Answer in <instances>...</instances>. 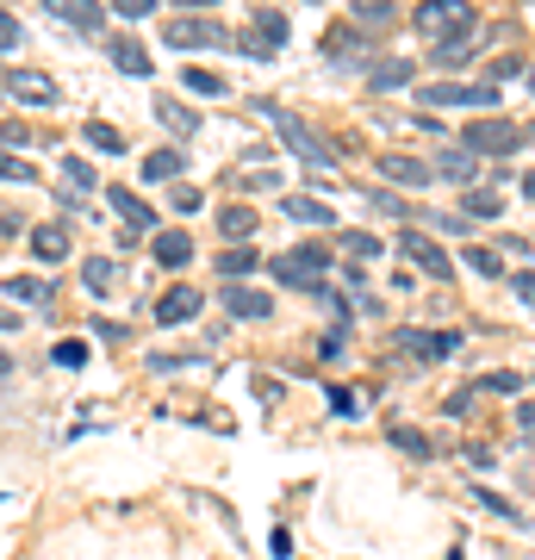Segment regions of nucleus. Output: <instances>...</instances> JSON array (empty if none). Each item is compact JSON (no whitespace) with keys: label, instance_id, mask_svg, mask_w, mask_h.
<instances>
[{"label":"nucleus","instance_id":"nucleus-1","mask_svg":"<svg viewBox=\"0 0 535 560\" xmlns=\"http://www.w3.org/2000/svg\"><path fill=\"white\" fill-rule=\"evenodd\" d=\"M411 25L430 44H455V38L474 32V0H423V7L411 13Z\"/></svg>","mask_w":535,"mask_h":560},{"label":"nucleus","instance_id":"nucleus-2","mask_svg":"<svg viewBox=\"0 0 535 560\" xmlns=\"http://www.w3.org/2000/svg\"><path fill=\"white\" fill-rule=\"evenodd\" d=\"M162 44H175V50H224L231 32H224L212 13H181V20L162 25Z\"/></svg>","mask_w":535,"mask_h":560},{"label":"nucleus","instance_id":"nucleus-3","mask_svg":"<svg viewBox=\"0 0 535 560\" xmlns=\"http://www.w3.org/2000/svg\"><path fill=\"white\" fill-rule=\"evenodd\" d=\"M461 143H467L474 156H511L516 143H523V131H516L511 119H492V113H486V119H467Z\"/></svg>","mask_w":535,"mask_h":560},{"label":"nucleus","instance_id":"nucleus-4","mask_svg":"<svg viewBox=\"0 0 535 560\" xmlns=\"http://www.w3.org/2000/svg\"><path fill=\"white\" fill-rule=\"evenodd\" d=\"M324 268H330V256L299 243L293 256L275 261V280H287V287H305V293H317V300H324Z\"/></svg>","mask_w":535,"mask_h":560},{"label":"nucleus","instance_id":"nucleus-5","mask_svg":"<svg viewBox=\"0 0 535 560\" xmlns=\"http://www.w3.org/2000/svg\"><path fill=\"white\" fill-rule=\"evenodd\" d=\"M393 342H398V349H405L411 361H423V368H430V361L461 355V330H398Z\"/></svg>","mask_w":535,"mask_h":560},{"label":"nucleus","instance_id":"nucleus-6","mask_svg":"<svg viewBox=\"0 0 535 560\" xmlns=\"http://www.w3.org/2000/svg\"><path fill=\"white\" fill-rule=\"evenodd\" d=\"M268 119L280 125V138H287V150H293L299 162H312V168H330V162H337L330 150H324V143L312 138V131H305V125L293 119V113H287V106H268Z\"/></svg>","mask_w":535,"mask_h":560},{"label":"nucleus","instance_id":"nucleus-7","mask_svg":"<svg viewBox=\"0 0 535 560\" xmlns=\"http://www.w3.org/2000/svg\"><path fill=\"white\" fill-rule=\"evenodd\" d=\"M7 94L20 106H57L62 101L57 75H44V69H7Z\"/></svg>","mask_w":535,"mask_h":560},{"label":"nucleus","instance_id":"nucleus-8","mask_svg":"<svg viewBox=\"0 0 535 560\" xmlns=\"http://www.w3.org/2000/svg\"><path fill=\"white\" fill-rule=\"evenodd\" d=\"M423 106H474V113H486V106H498V88L486 81V88H461V81H437V88H423L417 94Z\"/></svg>","mask_w":535,"mask_h":560},{"label":"nucleus","instance_id":"nucleus-9","mask_svg":"<svg viewBox=\"0 0 535 560\" xmlns=\"http://www.w3.org/2000/svg\"><path fill=\"white\" fill-rule=\"evenodd\" d=\"M44 13L57 25H69V32H100L106 25V7L100 0H44Z\"/></svg>","mask_w":535,"mask_h":560},{"label":"nucleus","instance_id":"nucleus-10","mask_svg":"<svg viewBox=\"0 0 535 560\" xmlns=\"http://www.w3.org/2000/svg\"><path fill=\"white\" fill-rule=\"evenodd\" d=\"M106 57H113V69H125V75H156V57H150L131 32H113V38H106Z\"/></svg>","mask_w":535,"mask_h":560},{"label":"nucleus","instance_id":"nucleus-11","mask_svg":"<svg viewBox=\"0 0 535 560\" xmlns=\"http://www.w3.org/2000/svg\"><path fill=\"white\" fill-rule=\"evenodd\" d=\"M398 243H405V256H411L423 275H437V280L455 275V261H449V249H437V237H423V231H405Z\"/></svg>","mask_w":535,"mask_h":560},{"label":"nucleus","instance_id":"nucleus-12","mask_svg":"<svg viewBox=\"0 0 535 560\" xmlns=\"http://www.w3.org/2000/svg\"><path fill=\"white\" fill-rule=\"evenodd\" d=\"M280 44H287V20H280L275 7H261L256 20H249V44H243V50H249V57H275Z\"/></svg>","mask_w":535,"mask_h":560},{"label":"nucleus","instance_id":"nucleus-13","mask_svg":"<svg viewBox=\"0 0 535 560\" xmlns=\"http://www.w3.org/2000/svg\"><path fill=\"white\" fill-rule=\"evenodd\" d=\"M199 305H206L199 287H168L156 300V324H187V318H199Z\"/></svg>","mask_w":535,"mask_h":560},{"label":"nucleus","instance_id":"nucleus-14","mask_svg":"<svg viewBox=\"0 0 535 560\" xmlns=\"http://www.w3.org/2000/svg\"><path fill=\"white\" fill-rule=\"evenodd\" d=\"M224 312H231V318H268L275 300L256 293V287H237V280H231V287H224Z\"/></svg>","mask_w":535,"mask_h":560},{"label":"nucleus","instance_id":"nucleus-15","mask_svg":"<svg viewBox=\"0 0 535 560\" xmlns=\"http://www.w3.org/2000/svg\"><path fill=\"white\" fill-rule=\"evenodd\" d=\"M106 206H113V212L131 224V231H150V224H156V212H150V206L131 194V187H106Z\"/></svg>","mask_w":535,"mask_h":560},{"label":"nucleus","instance_id":"nucleus-16","mask_svg":"<svg viewBox=\"0 0 535 560\" xmlns=\"http://www.w3.org/2000/svg\"><path fill=\"white\" fill-rule=\"evenodd\" d=\"M380 175L405 180V187H430V180H437V168H430V162H417V156H380Z\"/></svg>","mask_w":535,"mask_h":560},{"label":"nucleus","instance_id":"nucleus-17","mask_svg":"<svg viewBox=\"0 0 535 560\" xmlns=\"http://www.w3.org/2000/svg\"><path fill=\"white\" fill-rule=\"evenodd\" d=\"M368 88H374V94H393V88H411V62H405V57H386V62H374V69H368Z\"/></svg>","mask_w":535,"mask_h":560},{"label":"nucleus","instance_id":"nucleus-18","mask_svg":"<svg viewBox=\"0 0 535 560\" xmlns=\"http://www.w3.org/2000/svg\"><path fill=\"white\" fill-rule=\"evenodd\" d=\"M150 249H156L162 268H187V261H194V237H187V231H162Z\"/></svg>","mask_w":535,"mask_h":560},{"label":"nucleus","instance_id":"nucleus-19","mask_svg":"<svg viewBox=\"0 0 535 560\" xmlns=\"http://www.w3.org/2000/svg\"><path fill=\"white\" fill-rule=\"evenodd\" d=\"M32 256H38V261H62V256H69V231H62V224H38V231H32Z\"/></svg>","mask_w":535,"mask_h":560},{"label":"nucleus","instance_id":"nucleus-20","mask_svg":"<svg viewBox=\"0 0 535 560\" xmlns=\"http://www.w3.org/2000/svg\"><path fill=\"white\" fill-rule=\"evenodd\" d=\"M261 256H256V243H237V249H219V275L224 280H243V275H256Z\"/></svg>","mask_w":535,"mask_h":560},{"label":"nucleus","instance_id":"nucleus-21","mask_svg":"<svg viewBox=\"0 0 535 560\" xmlns=\"http://www.w3.org/2000/svg\"><path fill=\"white\" fill-rule=\"evenodd\" d=\"M156 119L168 125L175 138H194V131H199V119H194V113H187L181 101H168V94H156Z\"/></svg>","mask_w":535,"mask_h":560},{"label":"nucleus","instance_id":"nucleus-22","mask_svg":"<svg viewBox=\"0 0 535 560\" xmlns=\"http://www.w3.org/2000/svg\"><path fill=\"white\" fill-rule=\"evenodd\" d=\"M461 219H504V200L486 194V187H467L461 194Z\"/></svg>","mask_w":535,"mask_h":560},{"label":"nucleus","instance_id":"nucleus-23","mask_svg":"<svg viewBox=\"0 0 535 560\" xmlns=\"http://www.w3.org/2000/svg\"><path fill=\"white\" fill-rule=\"evenodd\" d=\"M181 168H187L181 150H150L143 156V180H181Z\"/></svg>","mask_w":535,"mask_h":560},{"label":"nucleus","instance_id":"nucleus-24","mask_svg":"<svg viewBox=\"0 0 535 560\" xmlns=\"http://www.w3.org/2000/svg\"><path fill=\"white\" fill-rule=\"evenodd\" d=\"M113 280H119V268H113L106 256H88V261H81V287H88V293H113Z\"/></svg>","mask_w":535,"mask_h":560},{"label":"nucleus","instance_id":"nucleus-25","mask_svg":"<svg viewBox=\"0 0 535 560\" xmlns=\"http://www.w3.org/2000/svg\"><path fill=\"white\" fill-rule=\"evenodd\" d=\"M474 168H479L474 150H442L437 156V175H449V180H474Z\"/></svg>","mask_w":535,"mask_h":560},{"label":"nucleus","instance_id":"nucleus-26","mask_svg":"<svg viewBox=\"0 0 535 560\" xmlns=\"http://www.w3.org/2000/svg\"><path fill=\"white\" fill-rule=\"evenodd\" d=\"M219 231H224V237H256V212H249V206H224Z\"/></svg>","mask_w":535,"mask_h":560},{"label":"nucleus","instance_id":"nucleus-27","mask_svg":"<svg viewBox=\"0 0 535 560\" xmlns=\"http://www.w3.org/2000/svg\"><path fill=\"white\" fill-rule=\"evenodd\" d=\"M7 300H20V305H44V300H50V287H44V280H32V275H13V280H7Z\"/></svg>","mask_w":535,"mask_h":560},{"label":"nucleus","instance_id":"nucleus-28","mask_svg":"<svg viewBox=\"0 0 535 560\" xmlns=\"http://www.w3.org/2000/svg\"><path fill=\"white\" fill-rule=\"evenodd\" d=\"M287 212H293L299 224H330V219H337L324 200H305V194H293V200H287Z\"/></svg>","mask_w":535,"mask_h":560},{"label":"nucleus","instance_id":"nucleus-29","mask_svg":"<svg viewBox=\"0 0 535 560\" xmlns=\"http://www.w3.org/2000/svg\"><path fill=\"white\" fill-rule=\"evenodd\" d=\"M88 143H94V150H100V156H119V150H125V138H119V131H113V125H88Z\"/></svg>","mask_w":535,"mask_h":560},{"label":"nucleus","instance_id":"nucleus-30","mask_svg":"<svg viewBox=\"0 0 535 560\" xmlns=\"http://www.w3.org/2000/svg\"><path fill=\"white\" fill-rule=\"evenodd\" d=\"M356 25H393V0H356Z\"/></svg>","mask_w":535,"mask_h":560},{"label":"nucleus","instance_id":"nucleus-31","mask_svg":"<svg viewBox=\"0 0 535 560\" xmlns=\"http://www.w3.org/2000/svg\"><path fill=\"white\" fill-rule=\"evenodd\" d=\"M0 180H20V187H32V180H38V168H32L25 156H7V150H0Z\"/></svg>","mask_w":535,"mask_h":560},{"label":"nucleus","instance_id":"nucleus-32","mask_svg":"<svg viewBox=\"0 0 535 560\" xmlns=\"http://www.w3.org/2000/svg\"><path fill=\"white\" fill-rule=\"evenodd\" d=\"M461 62H474V44H467V38L437 44V69H461Z\"/></svg>","mask_w":535,"mask_h":560},{"label":"nucleus","instance_id":"nucleus-33","mask_svg":"<svg viewBox=\"0 0 535 560\" xmlns=\"http://www.w3.org/2000/svg\"><path fill=\"white\" fill-rule=\"evenodd\" d=\"M181 81H187V94H206V101H212V94H224V81H219V75H206V69H187Z\"/></svg>","mask_w":535,"mask_h":560},{"label":"nucleus","instance_id":"nucleus-34","mask_svg":"<svg viewBox=\"0 0 535 560\" xmlns=\"http://www.w3.org/2000/svg\"><path fill=\"white\" fill-rule=\"evenodd\" d=\"M467 268H479V275H504V261H498V249H467Z\"/></svg>","mask_w":535,"mask_h":560},{"label":"nucleus","instance_id":"nucleus-35","mask_svg":"<svg viewBox=\"0 0 535 560\" xmlns=\"http://www.w3.org/2000/svg\"><path fill=\"white\" fill-rule=\"evenodd\" d=\"M62 175L75 180V187H88V194H94V168H88L81 156H62Z\"/></svg>","mask_w":535,"mask_h":560},{"label":"nucleus","instance_id":"nucleus-36","mask_svg":"<svg viewBox=\"0 0 535 560\" xmlns=\"http://www.w3.org/2000/svg\"><path fill=\"white\" fill-rule=\"evenodd\" d=\"M342 243H349V256H380V249H386V243H380V237H368V231H349Z\"/></svg>","mask_w":535,"mask_h":560},{"label":"nucleus","instance_id":"nucleus-37","mask_svg":"<svg viewBox=\"0 0 535 560\" xmlns=\"http://www.w3.org/2000/svg\"><path fill=\"white\" fill-rule=\"evenodd\" d=\"M168 206H175V212H199V187H187V180H181L175 194H168Z\"/></svg>","mask_w":535,"mask_h":560},{"label":"nucleus","instance_id":"nucleus-38","mask_svg":"<svg viewBox=\"0 0 535 560\" xmlns=\"http://www.w3.org/2000/svg\"><path fill=\"white\" fill-rule=\"evenodd\" d=\"M516 69H523L516 57H492V62H486V75H492V88H498V81H511Z\"/></svg>","mask_w":535,"mask_h":560},{"label":"nucleus","instance_id":"nucleus-39","mask_svg":"<svg viewBox=\"0 0 535 560\" xmlns=\"http://www.w3.org/2000/svg\"><path fill=\"white\" fill-rule=\"evenodd\" d=\"M13 44H20V20H13V13L0 7V50H13Z\"/></svg>","mask_w":535,"mask_h":560},{"label":"nucleus","instance_id":"nucleus-40","mask_svg":"<svg viewBox=\"0 0 535 560\" xmlns=\"http://www.w3.org/2000/svg\"><path fill=\"white\" fill-rule=\"evenodd\" d=\"M516 386H523L516 374H486V381H479V393H516Z\"/></svg>","mask_w":535,"mask_h":560},{"label":"nucleus","instance_id":"nucleus-41","mask_svg":"<svg viewBox=\"0 0 535 560\" xmlns=\"http://www.w3.org/2000/svg\"><path fill=\"white\" fill-rule=\"evenodd\" d=\"M330 411H337V418H361V393H337V399H330Z\"/></svg>","mask_w":535,"mask_h":560},{"label":"nucleus","instance_id":"nucleus-42","mask_svg":"<svg viewBox=\"0 0 535 560\" xmlns=\"http://www.w3.org/2000/svg\"><path fill=\"white\" fill-rule=\"evenodd\" d=\"M113 7H119L125 20H143V13H156V0H113Z\"/></svg>","mask_w":535,"mask_h":560},{"label":"nucleus","instance_id":"nucleus-43","mask_svg":"<svg viewBox=\"0 0 535 560\" xmlns=\"http://www.w3.org/2000/svg\"><path fill=\"white\" fill-rule=\"evenodd\" d=\"M57 361H62V368H81V361H88V349H81V342H57Z\"/></svg>","mask_w":535,"mask_h":560},{"label":"nucleus","instance_id":"nucleus-44","mask_svg":"<svg viewBox=\"0 0 535 560\" xmlns=\"http://www.w3.org/2000/svg\"><path fill=\"white\" fill-rule=\"evenodd\" d=\"M398 448H411V455H430V442H423V436H417V430H398Z\"/></svg>","mask_w":535,"mask_h":560},{"label":"nucleus","instance_id":"nucleus-45","mask_svg":"<svg viewBox=\"0 0 535 560\" xmlns=\"http://www.w3.org/2000/svg\"><path fill=\"white\" fill-rule=\"evenodd\" d=\"M317 355H324V361H337V355H342V330H330V337L317 342Z\"/></svg>","mask_w":535,"mask_h":560},{"label":"nucleus","instance_id":"nucleus-46","mask_svg":"<svg viewBox=\"0 0 535 560\" xmlns=\"http://www.w3.org/2000/svg\"><path fill=\"white\" fill-rule=\"evenodd\" d=\"M516 430H523V436H535V405H516Z\"/></svg>","mask_w":535,"mask_h":560},{"label":"nucleus","instance_id":"nucleus-47","mask_svg":"<svg viewBox=\"0 0 535 560\" xmlns=\"http://www.w3.org/2000/svg\"><path fill=\"white\" fill-rule=\"evenodd\" d=\"M511 287H516V300H530V305H535V275H516Z\"/></svg>","mask_w":535,"mask_h":560},{"label":"nucleus","instance_id":"nucleus-48","mask_svg":"<svg viewBox=\"0 0 535 560\" xmlns=\"http://www.w3.org/2000/svg\"><path fill=\"white\" fill-rule=\"evenodd\" d=\"M175 7H187V13H212L219 0H175Z\"/></svg>","mask_w":535,"mask_h":560},{"label":"nucleus","instance_id":"nucleus-49","mask_svg":"<svg viewBox=\"0 0 535 560\" xmlns=\"http://www.w3.org/2000/svg\"><path fill=\"white\" fill-rule=\"evenodd\" d=\"M523 194H530V200H535V168H530V175H523Z\"/></svg>","mask_w":535,"mask_h":560},{"label":"nucleus","instance_id":"nucleus-50","mask_svg":"<svg viewBox=\"0 0 535 560\" xmlns=\"http://www.w3.org/2000/svg\"><path fill=\"white\" fill-rule=\"evenodd\" d=\"M523 75H530V94H535V62H530V69H523Z\"/></svg>","mask_w":535,"mask_h":560},{"label":"nucleus","instance_id":"nucleus-51","mask_svg":"<svg viewBox=\"0 0 535 560\" xmlns=\"http://www.w3.org/2000/svg\"><path fill=\"white\" fill-rule=\"evenodd\" d=\"M530 138H535V131H530Z\"/></svg>","mask_w":535,"mask_h":560}]
</instances>
